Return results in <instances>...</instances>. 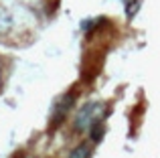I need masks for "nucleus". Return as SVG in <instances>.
I'll list each match as a JSON object with an SVG mask.
<instances>
[{
	"mask_svg": "<svg viewBox=\"0 0 160 158\" xmlns=\"http://www.w3.org/2000/svg\"><path fill=\"white\" fill-rule=\"evenodd\" d=\"M103 132H106V126H103V122H98L93 128H91V140L93 142H99L103 136Z\"/></svg>",
	"mask_w": 160,
	"mask_h": 158,
	"instance_id": "obj_5",
	"label": "nucleus"
},
{
	"mask_svg": "<svg viewBox=\"0 0 160 158\" xmlns=\"http://www.w3.org/2000/svg\"><path fill=\"white\" fill-rule=\"evenodd\" d=\"M12 27V18L10 14H8V10L4 6H0V35H4V32H8Z\"/></svg>",
	"mask_w": 160,
	"mask_h": 158,
	"instance_id": "obj_3",
	"label": "nucleus"
},
{
	"mask_svg": "<svg viewBox=\"0 0 160 158\" xmlns=\"http://www.w3.org/2000/svg\"><path fill=\"white\" fill-rule=\"evenodd\" d=\"M89 156H91V148L87 146V144H79V146H75L73 150L69 152L67 158H89Z\"/></svg>",
	"mask_w": 160,
	"mask_h": 158,
	"instance_id": "obj_4",
	"label": "nucleus"
},
{
	"mask_svg": "<svg viewBox=\"0 0 160 158\" xmlns=\"http://www.w3.org/2000/svg\"><path fill=\"white\" fill-rule=\"evenodd\" d=\"M73 103H75V95L73 93H65V95H61V97L57 99V103H55V107H53V111H51L53 128H57V126H61V124H63V120L67 118L69 110L73 107Z\"/></svg>",
	"mask_w": 160,
	"mask_h": 158,
	"instance_id": "obj_2",
	"label": "nucleus"
},
{
	"mask_svg": "<svg viewBox=\"0 0 160 158\" xmlns=\"http://www.w3.org/2000/svg\"><path fill=\"white\" fill-rule=\"evenodd\" d=\"M108 114L106 106L102 101H89L77 111L73 120V130L75 132H91V128L98 122H102L103 116Z\"/></svg>",
	"mask_w": 160,
	"mask_h": 158,
	"instance_id": "obj_1",
	"label": "nucleus"
}]
</instances>
